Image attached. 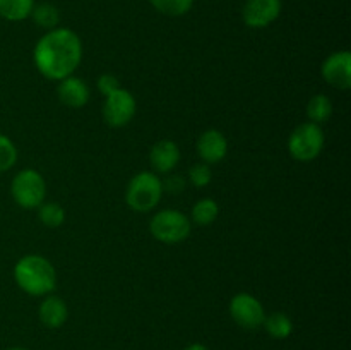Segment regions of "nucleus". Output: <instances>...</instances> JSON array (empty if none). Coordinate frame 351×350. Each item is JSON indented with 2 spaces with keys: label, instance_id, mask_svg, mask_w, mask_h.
I'll list each match as a JSON object with an SVG mask.
<instances>
[{
  "label": "nucleus",
  "instance_id": "16",
  "mask_svg": "<svg viewBox=\"0 0 351 350\" xmlns=\"http://www.w3.org/2000/svg\"><path fill=\"white\" fill-rule=\"evenodd\" d=\"M332 115V102L326 95L312 96L307 105V117L308 122H314L317 126L328 122Z\"/></svg>",
  "mask_w": 351,
  "mask_h": 350
},
{
  "label": "nucleus",
  "instance_id": "10",
  "mask_svg": "<svg viewBox=\"0 0 351 350\" xmlns=\"http://www.w3.org/2000/svg\"><path fill=\"white\" fill-rule=\"evenodd\" d=\"M321 72L324 81L332 88L348 89L351 86V54L343 50L329 55L322 64Z\"/></svg>",
  "mask_w": 351,
  "mask_h": 350
},
{
  "label": "nucleus",
  "instance_id": "1",
  "mask_svg": "<svg viewBox=\"0 0 351 350\" xmlns=\"http://www.w3.org/2000/svg\"><path fill=\"white\" fill-rule=\"evenodd\" d=\"M82 58L81 38L69 27H55L40 38L33 60L41 75L62 81L74 74Z\"/></svg>",
  "mask_w": 351,
  "mask_h": 350
},
{
  "label": "nucleus",
  "instance_id": "9",
  "mask_svg": "<svg viewBox=\"0 0 351 350\" xmlns=\"http://www.w3.org/2000/svg\"><path fill=\"white\" fill-rule=\"evenodd\" d=\"M281 7V0H247L242 9V19L254 30L267 27L280 17Z\"/></svg>",
  "mask_w": 351,
  "mask_h": 350
},
{
  "label": "nucleus",
  "instance_id": "24",
  "mask_svg": "<svg viewBox=\"0 0 351 350\" xmlns=\"http://www.w3.org/2000/svg\"><path fill=\"white\" fill-rule=\"evenodd\" d=\"M119 88H120V82H119V79H117L113 74L99 75L98 89H99V93H101L103 96H108L110 93L117 91Z\"/></svg>",
  "mask_w": 351,
  "mask_h": 350
},
{
  "label": "nucleus",
  "instance_id": "8",
  "mask_svg": "<svg viewBox=\"0 0 351 350\" xmlns=\"http://www.w3.org/2000/svg\"><path fill=\"white\" fill-rule=\"evenodd\" d=\"M230 314H232L233 321L239 326L245 329H257L263 326L264 319H266V311H264L263 304L259 299L254 297L252 294H237L230 302Z\"/></svg>",
  "mask_w": 351,
  "mask_h": 350
},
{
  "label": "nucleus",
  "instance_id": "11",
  "mask_svg": "<svg viewBox=\"0 0 351 350\" xmlns=\"http://www.w3.org/2000/svg\"><path fill=\"white\" fill-rule=\"evenodd\" d=\"M199 158L208 165H216L228 153V141L219 130L209 129L201 134L195 144Z\"/></svg>",
  "mask_w": 351,
  "mask_h": 350
},
{
  "label": "nucleus",
  "instance_id": "6",
  "mask_svg": "<svg viewBox=\"0 0 351 350\" xmlns=\"http://www.w3.org/2000/svg\"><path fill=\"white\" fill-rule=\"evenodd\" d=\"M10 194L14 201L24 209H34L45 202L47 198V182L40 172L26 168L16 174L10 184Z\"/></svg>",
  "mask_w": 351,
  "mask_h": 350
},
{
  "label": "nucleus",
  "instance_id": "4",
  "mask_svg": "<svg viewBox=\"0 0 351 350\" xmlns=\"http://www.w3.org/2000/svg\"><path fill=\"white\" fill-rule=\"evenodd\" d=\"M324 148V132L321 126L314 122H304L295 127L288 139V151L302 163L315 160Z\"/></svg>",
  "mask_w": 351,
  "mask_h": 350
},
{
  "label": "nucleus",
  "instance_id": "7",
  "mask_svg": "<svg viewBox=\"0 0 351 350\" xmlns=\"http://www.w3.org/2000/svg\"><path fill=\"white\" fill-rule=\"evenodd\" d=\"M136 98L129 89L120 86L117 91L105 96L103 103V119L112 127H123L136 115Z\"/></svg>",
  "mask_w": 351,
  "mask_h": 350
},
{
  "label": "nucleus",
  "instance_id": "13",
  "mask_svg": "<svg viewBox=\"0 0 351 350\" xmlns=\"http://www.w3.org/2000/svg\"><path fill=\"white\" fill-rule=\"evenodd\" d=\"M151 167L156 174H168L173 170L180 161V150H178L177 143L170 139L158 141L149 153Z\"/></svg>",
  "mask_w": 351,
  "mask_h": 350
},
{
  "label": "nucleus",
  "instance_id": "27",
  "mask_svg": "<svg viewBox=\"0 0 351 350\" xmlns=\"http://www.w3.org/2000/svg\"><path fill=\"white\" fill-rule=\"evenodd\" d=\"M7 350H27V349H23V347H12V349H7Z\"/></svg>",
  "mask_w": 351,
  "mask_h": 350
},
{
  "label": "nucleus",
  "instance_id": "25",
  "mask_svg": "<svg viewBox=\"0 0 351 350\" xmlns=\"http://www.w3.org/2000/svg\"><path fill=\"white\" fill-rule=\"evenodd\" d=\"M184 185H185L184 177H180V175H173V177L167 178V180L163 182V191L171 192V194H178V192L184 191Z\"/></svg>",
  "mask_w": 351,
  "mask_h": 350
},
{
  "label": "nucleus",
  "instance_id": "20",
  "mask_svg": "<svg viewBox=\"0 0 351 350\" xmlns=\"http://www.w3.org/2000/svg\"><path fill=\"white\" fill-rule=\"evenodd\" d=\"M38 218L48 229H57L65 222V209L58 202H41L38 206Z\"/></svg>",
  "mask_w": 351,
  "mask_h": 350
},
{
  "label": "nucleus",
  "instance_id": "21",
  "mask_svg": "<svg viewBox=\"0 0 351 350\" xmlns=\"http://www.w3.org/2000/svg\"><path fill=\"white\" fill-rule=\"evenodd\" d=\"M151 5L168 17H180L192 9L194 0H149Z\"/></svg>",
  "mask_w": 351,
  "mask_h": 350
},
{
  "label": "nucleus",
  "instance_id": "12",
  "mask_svg": "<svg viewBox=\"0 0 351 350\" xmlns=\"http://www.w3.org/2000/svg\"><path fill=\"white\" fill-rule=\"evenodd\" d=\"M57 95L62 105L69 106V108H82L89 102L88 84L75 75H69V78L58 81Z\"/></svg>",
  "mask_w": 351,
  "mask_h": 350
},
{
  "label": "nucleus",
  "instance_id": "3",
  "mask_svg": "<svg viewBox=\"0 0 351 350\" xmlns=\"http://www.w3.org/2000/svg\"><path fill=\"white\" fill-rule=\"evenodd\" d=\"M163 192V180L154 172H139L127 185L125 201L134 211L146 213L156 208Z\"/></svg>",
  "mask_w": 351,
  "mask_h": 350
},
{
  "label": "nucleus",
  "instance_id": "17",
  "mask_svg": "<svg viewBox=\"0 0 351 350\" xmlns=\"http://www.w3.org/2000/svg\"><path fill=\"white\" fill-rule=\"evenodd\" d=\"M263 326L273 338L278 340L288 338L293 331V323L285 312H273V314L266 316Z\"/></svg>",
  "mask_w": 351,
  "mask_h": 350
},
{
  "label": "nucleus",
  "instance_id": "19",
  "mask_svg": "<svg viewBox=\"0 0 351 350\" xmlns=\"http://www.w3.org/2000/svg\"><path fill=\"white\" fill-rule=\"evenodd\" d=\"M218 213L219 208L218 202H216L215 199H199L194 205V208H192V220H194L197 225H211V223L218 218Z\"/></svg>",
  "mask_w": 351,
  "mask_h": 350
},
{
  "label": "nucleus",
  "instance_id": "2",
  "mask_svg": "<svg viewBox=\"0 0 351 350\" xmlns=\"http://www.w3.org/2000/svg\"><path fill=\"white\" fill-rule=\"evenodd\" d=\"M14 278L21 290L34 297L48 295L57 283L53 264L47 257L38 254H27L21 257L14 268Z\"/></svg>",
  "mask_w": 351,
  "mask_h": 350
},
{
  "label": "nucleus",
  "instance_id": "5",
  "mask_svg": "<svg viewBox=\"0 0 351 350\" xmlns=\"http://www.w3.org/2000/svg\"><path fill=\"white\" fill-rule=\"evenodd\" d=\"M149 230L163 244H180L191 235V220L178 209H161L151 218Z\"/></svg>",
  "mask_w": 351,
  "mask_h": 350
},
{
  "label": "nucleus",
  "instance_id": "18",
  "mask_svg": "<svg viewBox=\"0 0 351 350\" xmlns=\"http://www.w3.org/2000/svg\"><path fill=\"white\" fill-rule=\"evenodd\" d=\"M31 17H33L34 23H36L38 26L45 27V30H48V31L55 30L58 24V21H60L58 9L53 5V3H48V2L38 3V5L34 3Z\"/></svg>",
  "mask_w": 351,
  "mask_h": 350
},
{
  "label": "nucleus",
  "instance_id": "22",
  "mask_svg": "<svg viewBox=\"0 0 351 350\" xmlns=\"http://www.w3.org/2000/svg\"><path fill=\"white\" fill-rule=\"evenodd\" d=\"M17 161V148L7 136L0 134V174L10 170Z\"/></svg>",
  "mask_w": 351,
  "mask_h": 350
},
{
  "label": "nucleus",
  "instance_id": "14",
  "mask_svg": "<svg viewBox=\"0 0 351 350\" xmlns=\"http://www.w3.org/2000/svg\"><path fill=\"white\" fill-rule=\"evenodd\" d=\"M69 309L67 304L62 301L57 295H48L40 305V321L43 323L47 328H60L65 321H67Z\"/></svg>",
  "mask_w": 351,
  "mask_h": 350
},
{
  "label": "nucleus",
  "instance_id": "15",
  "mask_svg": "<svg viewBox=\"0 0 351 350\" xmlns=\"http://www.w3.org/2000/svg\"><path fill=\"white\" fill-rule=\"evenodd\" d=\"M34 0H0V17L5 21H24L31 16Z\"/></svg>",
  "mask_w": 351,
  "mask_h": 350
},
{
  "label": "nucleus",
  "instance_id": "23",
  "mask_svg": "<svg viewBox=\"0 0 351 350\" xmlns=\"http://www.w3.org/2000/svg\"><path fill=\"white\" fill-rule=\"evenodd\" d=\"M211 168H209V165L204 163V161H199V163L192 165L191 170H189V180H191V184L194 185V187H206V185L211 184Z\"/></svg>",
  "mask_w": 351,
  "mask_h": 350
},
{
  "label": "nucleus",
  "instance_id": "26",
  "mask_svg": "<svg viewBox=\"0 0 351 350\" xmlns=\"http://www.w3.org/2000/svg\"><path fill=\"white\" fill-rule=\"evenodd\" d=\"M184 350H209V349L206 345H202V343H192V345H189L187 349Z\"/></svg>",
  "mask_w": 351,
  "mask_h": 350
}]
</instances>
